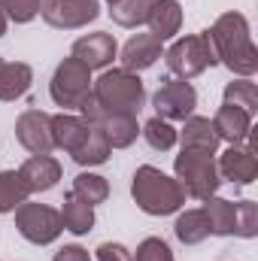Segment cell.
<instances>
[{
	"label": "cell",
	"instance_id": "cell-22",
	"mask_svg": "<svg viewBox=\"0 0 258 261\" xmlns=\"http://www.w3.org/2000/svg\"><path fill=\"white\" fill-rule=\"evenodd\" d=\"M61 225H64V231L76 234V237L88 234V231L94 228V206L82 203L73 192H67L64 195V206H61Z\"/></svg>",
	"mask_w": 258,
	"mask_h": 261
},
{
	"label": "cell",
	"instance_id": "cell-11",
	"mask_svg": "<svg viewBox=\"0 0 258 261\" xmlns=\"http://www.w3.org/2000/svg\"><path fill=\"white\" fill-rule=\"evenodd\" d=\"M219 176L234 182V186H252L258 176V161H255V146H252V134L246 143L240 146H228L222 152V158L216 161Z\"/></svg>",
	"mask_w": 258,
	"mask_h": 261
},
{
	"label": "cell",
	"instance_id": "cell-27",
	"mask_svg": "<svg viewBox=\"0 0 258 261\" xmlns=\"http://www.w3.org/2000/svg\"><path fill=\"white\" fill-rule=\"evenodd\" d=\"M28 197H31V192L21 182L18 170H0V216L15 213V206H21Z\"/></svg>",
	"mask_w": 258,
	"mask_h": 261
},
{
	"label": "cell",
	"instance_id": "cell-1",
	"mask_svg": "<svg viewBox=\"0 0 258 261\" xmlns=\"http://www.w3.org/2000/svg\"><path fill=\"white\" fill-rule=\"evenodd\" d=\"M207 37L213 43V52H216L219 64H225L234 76H243V79L255 76L258 49H255V43H252L246 15H240V12H222L213 21V28L207 31Z\"/></svg>",
	"mask_w": 258,
	"mask_h": 261
},
{
	"label": "cell",
	"instance_id": "cell-8",
	"mask_svg": "<svg viewBox=\"0 0 258 261\" xmlns=\"http://www.w3.org/2000/svg\"><path fill=\"white\" fill-rule=\"evenodd\" d=\"M40 15L49 28L79 31L100 15V0H40Z\"/></svg>",
	"mask_w": 258,
	"mask_h": 261
},
{
	"label": "cell",
	"instance_id": "cell-28",
	"mask_svg": "<svg viewBox=\"0 0 258 261\" xmlns=\"http://www.w3.org/2000/svg\"><path fill=\"white\" fill-rule=\"evenodd\" d=\"M149 9H152V0H116L110 6V15L119 28H140L146 24Z\"/></svg>",
	"mask_w": 258,
	"mask_h": 261
},
{
	"label": "cell",
	"instance_id": "cell-34",
	"mask_svg": "<svg viewBox=\"0 0 258 261\" xmlns=\"http://www.w3.org/2000/svg\"><path fill=\"white\" fill-rule=\"evenodd\" d=\"M52 261H91V255H88V249H82L79 243H70V246H61Z\"/></svg>",
	"mask_w": 258,
	"mask_h": 261
},
{
	"label": "cell",
	"instance_id": "cell-29",
	"mask_svg": "<svg viewBox=\"0 0 258 261\" xmlns=\"http://www.w3.org/2000/svg\"><path fill=\"white\" fill-rule=\"evenodd\" d=\"M143 140L155 149V152H170L173 146H176V128H173V122H167V119H149L146 125H143Z\"/></svg>",
	"mask_w": 258,
	"mask_h": 261
},
{
	"label": "cell",
	"instance_id": "cell-13",
	"mask_svg": "<svg viewBox=\"0 0 258 261\" xmlns=\"http://www.w3.org/2000/svg\"><path fill=\"white\" fill-rule=\"evenodd\" d=\"M18 176H21V182L28 186L31 195H40V192H49V189L58 186V179H61V164H58V158H52V155H31V158L18 167Z\"/></svg>",
	"mask_w": 258,
	"mask_h": 261
},
{
	"label": "cell",
	"instance_id": "cell-10",
	"mask_svg": "<svg viewBox=\"0 0 258 261\" xmlns=\"http://www.w3.org/2000/svg\"><path fill=\"white\" fill-rule=\"evenodd\" d=\"M15 140L31 155H49L55 149V140H52V116L43 113V110H24L15 119Z\"/></svg>",
	"mask_w": 258,
	"mask_h": 261
},
{
	"label": "cell",
	"instance_id": "cell-21",
	"mask_svg": "<svg viewBox=\"0 0 258 261\" xmlns=\"http://www.w3.org/2000/svg\"><path fill=\"white\" fill-rule=\"evenodd\" d=\"M203 216H207V225H210V234L213 237H228L234 234V219H237V203L234 200H225V197L213 195L203 200Z\"/></svg>",
	"mask_w": 258,
	"mask_h": 261
},
{
	"label": "cell",
	"instance_id": "cell-36",
	"mask_svg": "<svg viewBox=\"0 0 258 261\" xmlns=\"http://www.w3.org/2000/svg\"><path fill=\"white\" fill-rule=\"evenodd\" d=\"M107 3H110V6H113V3H116V0H107Z\"/></svg>",
	"mask_w": 258,
	"mask_h": 261
},
{
	"label": "cell",
	"instance_id": "cell-9",
	"mask_svg": "<svg viewBox=\"0 0 258 261\" xmlns=\"http://www.w3.org/2000/svg\"><path fill=\"white\" fill-rule=\"evenodd\" d=\"M152 107L158 119L167 122H186L197 107V91L189 79H164L158 91L152 94Z\"/></svg>",
	"mask_w": 258,
	"mask_h": 261
},
{
	"label": "cell",
	"instance_id": "cell-12",
	"mask_svg": "<svg viewBox=\"0 0 258 261\" xmlns=\"http://www.w3.org/2000/svg\"><path fill=\"white\" fill-rule=\"evenodd\" d=\"M119 55V46H116V37L104 34V31H94V34H85L73 43L70 49V58L82 61L88 70H107L113 64V58Z\"/></svg>",
	"mask_w": 258,
	"mask_h": 261
},
{
	"label": "cell",
	"instance_id": "cell-17",
	"mask_svg": "<svg viewBox=\"0 0 258 261\" xmlns=\"http://www.w3.org/2000/svg\"><path fill=\"white\" fill-rule=\"evenodd\" d=\"M91 125L82 119V116H73V113H58L52 116V140H55V149H64V152H76L85 137H88Z\"/></svg>",
	"mask_w": 258,
	"mask_h": 261
},
{
	"label": "cell",
	"instance_id": "cell-23",
	"mask_svg": "<svg viewBox=\"0 0 258 261\" xmlns=\"http://www.w3.org/2000/svg\"><path fill=\"white\" fill-rule=\"evenodd\" d=\"M110 152H113V146L107 143V137H104V130L94 128L88 130V137H85V143L70 155L79 167H100V164H107V158H110Z\"/></svg>",
	"mask_w": 258,
	"mask_h": 261
},
{
	"label": "cell",
	"instance_id": "cell-16",
	"mask_svg": "<svg viewBox=\"0 0 258 261\" xmlns=\"http://www.w3.org/2000/svg\"><path fill=\"white\" fill-rule=\"evenodd\" d=\"M146 24H149V34L155 40H161V43L173 40L179 34V28H183V9H179V3L176 0H152Z\"/></svg>",
	"mask_w": 258,
	"mask_h": 261
},
{
	"label": "cell",
	"instance_id": "cell-5",
	"mask_svg": "<svg viewBox=\"0 0 258 261\" xmlns=\"http://www.w3.org/2000/svg\"><path fill=\"white\" fill-rule=\"evenodd\" d=\"M164 61H167V70H170L176 79H194V76H200L203 70H210V67L219 64L207 31H203V34L179 37V40L164 52Z\"/></svg>",
	"mask_w": 258,
	"mask_h": 261
},
{
	"label": "cell",
	"instance_id": "cell-18",
	"mask_svg": "<svg viewBox=\"0 0 258 261\" xmlns=\"http://www.w3.org/2000/svg\"><path fill=\"white\" fill-rule=\"evenodd\" d=\"M176 134H179L176 140L183 143V149H200L210 155H216V149L222 143L216 128H213V119H207V116H189L183 130H176Z\"/></svg>",
	"mask_w": 258,
	"mask_h": 261
},
{
	"label": "cell",
	"instance_id": "cell-31",
	"mask_svg": "<svg viewBox=\"0 0 258 261\" xmlns=\"http://www.w3.org/2000/svg\"><path fill=\"white\" fill-rule=\"evenodd\" d=\"M0 9L9 21L15 24H28L40 15V0H0Z\"/></svg>",
	"mask_w": 258,
	"mask_h": 261
},
{
	"label": "cell",
	"instance_id": "cell-3",
	"mask_svg": "<svg viewBox=\"0 0 258 261\" xmlns=\"http://www.w3.org/2000/svg\"><path fill=\"white\" fill-rule=\"evenodd\" d=\"M91 97L104 110V116L107 113H131V116H137L143 110V100H146V85H143L140 73H131L125 67H113V70H104L94 79Z\"/></svg>",
	"mask_w": 258,
	"mask_h": 261
},
{
	"label": "cell",
	"instance_id": "cell-35",
	"mask_svg": "<svg viewBox=\"0 0 258 261\" xmlns=\"http://www.w3.org/2000/svg\"><path fill=\"white\" fill-rule=\"evenodd\" d=\"M6 24H9V18H6V15H3V9H0V37L6 34Z\"/></svg>",
	"mask_w": 258,
	"mask_h": 261
},
{
	"label": "cell",
	"instance_id": "cell-37",
	"mask_svg": "<svg viewBox=\"0 0 258 261\" xmlns=\"http://www.w3.org/2000/svg\"><path fill=\"white\" fill-rule=\"evenodd\" d=\"M0 67H3V58H0Z\"/></svg>",
	"mask_w": 258,
	"mask_h": 261
},
{
	"label": "cell",
	"instance_id": "cell-4",
	"mask_svg": "<svg viewBox=\"0 0 258 261\" xmlns=\"http://www.w3.org/2000/svg\"><path fill=\"white\" fill-rule=\"evenodd\" d=\"M173 170H176V182L183 186L186 197H194V200L213 197L222 186L216 158L200 149H183L173 161Z\"/></svg>",
	"mask_w": 258,
	"mask_h": 261
},
{
	"label": "cell",
	"instance_id": "cell-30",
	"mask_svg": "<svg viewBox=\"0 0 258 261\" xmlns=\"http://www.w3.org/2000/svg\"><path fill=\"white\" fill-rule=\"evenodd\" d=\"M234 234L243 237V240H252V237L258 234V203L255 200H237Z\"/></svg>",
	"mask_w": 258,
	"mask_h": 261
},
{
	"label": "cell",
	"instance_id": "cell-25",
	"mask_svg": "<svg viewBox=\"0 0 258 261\" xmlns=\"http://www.w3.org/2000/svg\"><path fill=\"white\" fill-rule=\"evenodd\" d=\"M70 192L79 197L82 203H88V206H97V203H104V200L110 197V182H107L100 173H91V170H85V173H79V176L73 179V189H70Z\"/></svg>",
	"mask_w": 258,
	"mask_h": 261
},
{
	"label": "cell",
	"instance_id": "cell-33",
	"mask_svg": "<svg viewBox=\"0 0 258 261\" xmlns=\"http://www.w3.org/2000/svg\"><path fill=\"white\" fill-rule=\"evenodd\" d=\"M97 261H134V255H131L128 246L107 240V243H100V246H97Z\"/></svg>",
	"mask_w": 258,
	"mask_h": 261
},
{
	"label": "cell",
	"instance_id": "cell-14",
	"mask_svg": "<svg viewBox=\"0 0 258 261\" xmlns=\"http://www.w3.org/2000/svg\"><path fill=\"white\" fill-rule=\"evenodd\" d=\"M161 55H164L161 40H155L152 34H134L122 46V67L131 70V73H140V70H149Z\"/></svg>",
	"mask_w": 258,
	"mask_h": 261
},
{
	"label": "cell",
	"instance_id": "cell-32",
	"mask_svg": "<svg viewBox=\"0 0 258 261\" xmlns=\"http://www.w3.org/2000/svg\"><path fill=\"white\" fill-rule=\"evenodd\" d=\"M131 255H134V261H176L173 252H170V246L161 237H146L137 246V252H131Z\"/></svg>",
	"mask_w": 258,
	"mask_h": 261
},
{
	"label": "cell",
	"instance_id": "cell-24",
	"mask_svg": "<svg viewBox=\"0 0 258 261\" xmlns=\"http://www.w3.org/2000/svg\"><path fill=\"white\" fill-rule=\"evenodd\" d=\"M173 234L179 243L186 246H197L210 237V225H207V216L203 210H186L176 216V225H173Z\"/></svg>",
	"mask_w": 258,
	"mask_h": 261
},
{
	"label": "cell",
	"instance_id": "cell-20",
	"mask_svg": "<svg viewBox=\"0 0 258 261\" xmlns=\"http://www.w3.org/2000/svg\"><path fill=\"white\" fill-rule=\"evenodd\" d=\"M97 128L104 130V137H107V143L113 149H128L137 140V134H140L137 116H131V113H107Z\"/></svg>",
	"mask_w": 258,
	"mask_h": 261
},
{
	"label": "cell",
	"instance_id": "cell-26",
	"mask_svg": "<svg viewBox=\"0 0 258 261\" xmlns=\"http://www.w3.org/2000/svg\"><path fill=\"white\" fill-rule=\"evenodd\" d=\"M225 103L228 107H237V110H243V113H249L252 119H255L258 113V88L252 79H243V76H237L234 82H228L225 85Z\"/></svg>",
	"mask_w": 258,
	"mask_h": 261
},
{
	"label": "cell",
	"instance_id": "cell-2",
	"mask_svg": "<svg viewBox=\"0 0 258 261\" xmlns=\"http://www.w3.org/2000/svg\"><path fill=\"white\" fill-rule=\"evenodd\" d=\"M131 197L146 216H170L186 206V192L176 182V176H167L152 164H143L134 170Z\"/></svg>",
	"mask_w": 258,
	"mask_h": 261
},
{
	"label": "cell",
	"instance_id": "cell-7",
	"mask_svg": "<svg viewBox=\"0 0 258 261\" xmlns=\"http://www.w3.org/2000/svg\"><path fill=\"white\" fill-rule=\"evenodd\" d=\"M15 228L34 246H49L64 231L58 210H52L46 203H31V200H24L21 206H15Z\"/></svg>",
	"mask_w": 258,
	"mask_h": 261
},
{
	"label": "cell",
	"instance_id": "cell-6",
	"mask_svg": "<svg viewBox=\"0 0 258 261\" xmlns=\"http://www.w3.org/2000/svg\"><path fill=\"white\" fill-rule=\"evenodd\" d=\"M91 85H94L91 70L82 61H76V58H64L52 73L49 94L64 113L67 110H82V103L91 97Z\"/></svg>",
	"mask_w": 258,
	"mask_h": 261
},
{
	"label": "cell",
	"instance_id": "cell-19",
	"mask_svg": "<svg viewBox=\"0 0 258 261\" xmlns=\"http://www.w3.org/2000/svg\"><path fill=\"white\" fill-rule=\"evenodd\" d=\"M31 82H34L31 64H24V61H3V67H0V100L9 103V100L24 97Z\"/></svg>",
	"mask_w": 258,
	"mask_h": 261
},
{
	"label": "cell",
	"instance_id": "cell-15",
	"mask_svg": "<svg viewBox=\"0 0 258 261\" xmlns=\"http://www.w3.org/2000/svg\"><path fill=\"white\" fill-rule=\"evenodd\" d=\"M213 128L219 134V140H225L228 146H240L249 140L252 134V116L237 110V107H219V113L213 116Z\"/></svg>",
	"mask_w": 258,
	"mask_h": 261
}]
</instances>
